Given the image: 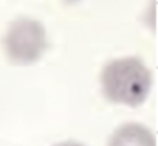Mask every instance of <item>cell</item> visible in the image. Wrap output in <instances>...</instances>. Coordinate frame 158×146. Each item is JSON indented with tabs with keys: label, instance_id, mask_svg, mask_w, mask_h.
<instances>
[{
	"label": "cell",
	"instance_id": "1",
	"mask_svg": "<svg viewBox=\"0 0 158 146\" xmlns=\"http://www.w3.org/2000/svg\"><path fill=\"white\" fill-rule=\"evenodd\" d=\"M152 82L151 71L136 57L114 60L104 67L101 74L105 97L112 103L131 107H136L145 101Z\"/></svg>",
	"mask_w": 158,
	"mask_h": 146
},
{
	"label": "cell",
	"instance_id": "2",
	"mask_svg": "<svg viewBox=\"0 0 158 146\" xmlns=\"http://www.w3.org/2000/svg\"><path fill=\"white\" fill-rule=\"evenodd\" d=\"M5 53L14 63L27 65L38 60L46 46L45 31L38 22L27 18L14 22L3 39Z\"/></svg>",
	"mask_w": 158,
	"mask_h": 146
},
{
	"label": "cell",
	"instance_id": "3",
	"mask_svg": "<svg viewBox=\"0 0 158 146\" xmlns=\"http://www.w3.org/2000/svg\"><path fill=\"white\" fill-rule=\"evenodd\" d=\"M107 146H156V142L148 128L138 123H130L114 131Z\"/></svg>",
	"mask_w": 158,
	"mask_h": 146
},
{
	"label": "cell",
	"instance_id": "4",
	"mask_svg": "<svg viewBox=\"0 0 158 146\" xmlns=\"http://www.w3.org/2000/svg\"><path fill=\"white\" fill-rule=\"evenodd\" d=\"M54 146H85V145H83V144H81L80 143L77 142L67 141V142L58 143Z\"/></svg>",
	"mask_w": 158,
	"mask_h": 146
}]
</instances>
